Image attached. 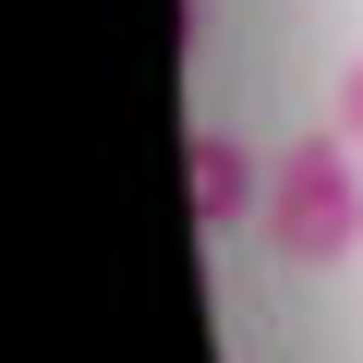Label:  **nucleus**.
<instances>
[{
	"instance_id": "1",
	"label": "nucleus",
	"mask_w": 363,
	"mask_h": 363,
	"mask_svg": "<svg viewBox=\"0 0 363 363\" xmlns=\"http://www.w3.org/2000/svg\"><path fill=\"white\" fill-rule=\"evenodd\" d=\"M267 242H279V267H351L363 255V157L339 121L291 133L267 157Z\"/></svg>"
},
{
	"instance_id": "2",
	"label": "nucleus",
	"mask_w": 363,
	"mask_h": 363,
	"mask_svg": "<svg viewBox=\"0 0 363 363\" xmlns=\"http://www.w3.org/2000/svg\"><path fill=\"white\" fill-rule=\"evenodd\" d=\"M194 218L206 230H242V218H267V157L242 145V133H194Z\"/></svg>"
},
{
	"instance_id": "3",
	"label": "nucleus",
	"mask_w": 363,
	"mask_h": 363,
	"mask_svg": "<svg viewBox=\"0 0 363 363\" xmlns=\"http://www.w3.org/2000/svg\"><path fill=\"white\" fill-rule=\"evenodd\" d=\"M339 133H351V157H363V49H351V73H339Z\"/></svg>"
}]
</instances>
